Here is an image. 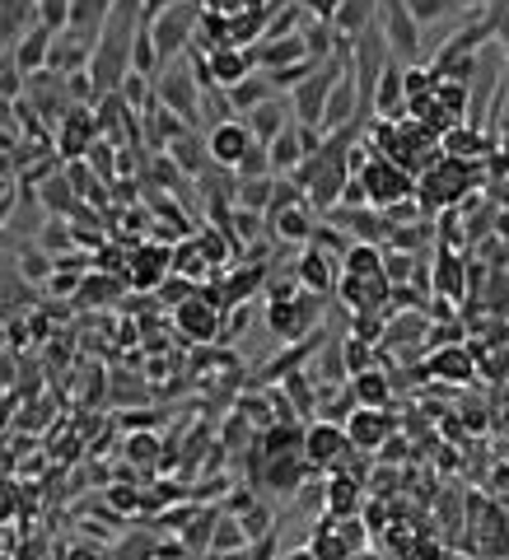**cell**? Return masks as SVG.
<instances>
[{
  "label": "cell",
  "mask_w": 509,
  "mask_h": 560,
  "mask_svg": "<svg viewBox=\"0 0 509 560\" xmlns=\"http://www.w3.org/2000/svg\"><path fill=\"white\" fill-rule=\"evenodd\" d=\"M476 160H458V154H435L421 174H416V206H421L425 215H435V211H449L458 206L462 196L476 187Z\"/></svg>",
  "instance_id": "obj_1"
},
{
  "label": "cell",
  "mask_w": 509,
  "mask_h": 560,
  "mask_svg": "<svg viewBox=\"0 0 509 560\" xmlns=\"http://www.w3.org/2000/svg\"><path fill=\"white\" fill-rule=\"evenodd\" d=\"M150 89H154V99H160L168 113H178L188 127L202 122V85H196V71H192L188 52H178L174 61H164V66L150 75Z\"/></svg>",
  "instance_id": "obj_2"
},
{
  "label": "cell",
  "mask_w": 509,
  "mask_h": 560,
  "mask_svg": "<svg viewBox=\"0 0 509 560\" xmlns=\"http://www.w3.org/2000/svg\"><path fill=\"white\" fill-rule=\"evenodd\" d=\"M322 300L328 294H314V290H281L276 285L271 290V300H267V327H271V336L276 341H300V336H308L318 327V318H322Z\"/></svg>",
  "instance_id": "obj_3"
},
{
  "label": "cell",
  "mask_w": 509,
  "mask_h": 560,
  "mask_svg": "<svg viewBox=\"0 0 509 560\" xmlns=\"http://www.w3.org/2000/svg\"><path fill=\"white\" fill-rule=\"evenodd\" d=\"M356 178L365 187L369 211H389V206H403V201L416 196V174L403 164H393V160H383V154H365Z\"/></svg>",
  "instance_id": "obj_4"
},
{
  "label": "cell",
  "mask_w": 509,
  "mask_h": 560,
  "mask_svg": "<svg viewBox=\"0 0 509 560\" xmlns=\"http://www.w3.org/2000/svg\"><path fill=\"white\" fill-rule=\"evenodd\" d=\"M196 14H202V0H168V5L145 24L160 66H164V61H174L178 52H188V42L196 34Z\"/></svg>",
  "instance_id": "obj_5"
},
{
  "label": "cell",
  "mask_w": 509,
  "mask_h": 560,
  "mask_svg": "<svg viewBox=\"0 0 509 560\" xmlns=\"http://www.w3.org/2000/svg\"><path fill=\"white\" fill-rule=\"evenodd\" d=\"M220 322H225V308H220V294L211 290H192L182 294L174 304V327L196 346H211V341H220Z\"/></svg>",
  "instance_id": "obj_6"
},
{
  "label": "cell",
  "mask_w": 509,
  "mask_h": 560,
  "mask_svg": "<svg viewBox=\"0 0 509 560\" xmlns=\"http://www.w3.org/2000/svg\"><path fill=\"white\" fill-rule=\"evenodd\" d=\"M468 513H472V537L462 542V547L482 551V556H509V513H505V505H491L486 495H468Z\"/></svg>",
  "instance_id": "obj_7"
},
{
  "label": "cell",
  "mask_w": 509,
  "mask_h": 560,
  "mask_svg": "<svg viewBox=\"0 0 509 560\" xmlns=\"http://www.w3.org/2000/svg\"><path fill=\"white\" fill-rule=\"evenodd\" d=\"M300 454L314 472H336L351 454V440H346V430L328 416V420H314V425L300 434Z\"/></svg>",
  "instance_id": "obj_8"
},
{
  "label": "cell",
  "mask_w": 509,
  "mask_h": 560,
  "mask_svg": "<svg viewBox=\"0 0 509 560\" xmlns=\"http://www.w3.org/2000/svg\"><path fill=\"white\" fill-rule=\"evenodd\" d=\"M365 547H369V537L356 513H322V523L308 537V551L314 556H356Z\"/></svg>",
  "instance_id": "obj_9"
},
{
  "label": "cell",
  "mask_w": 509,
  "mask_h": 560,
  "mask_svg": "<svg viewBox=\"0 0 509 560\" xmlns=\"http://www.w3.org/2000/svg\"><path fill=\"white\" fill-rule=\"evenodd\" d=\"M336 294L346 300L351 314H389V276L383 271H342L336 280Z\"/></svg>",
  "instance_id": "obj_10"
},
{
  "label": "cell",
  "mask_w": 509,
  "mask_h": 560,
  "mask_svg": "<svg viewBox=\"0 0 509 560\" xmlns=\"http://www.w3.org/2000/svg\"><path fill=\"white\" fill-rule=\"evenodd\" d=\"M94 136H99V122H94V107L89 103H71L66 113H61L56 122V154L61 160H85V150L94 145Z\"/></svg>",
  "instance_id": "obj_11"
},
{
  "label": "cell",
  "mask_w": 509,
  "mask_h": 560,
  "mask_svg": "<svg viewBox=\"0 0 509 560\" xmlns=\"http://www.w3.org/2000/svg\"><path fill=\"white\" fill-rule=\"evenodd\" d=\"M249 145H253V131L243 117H220L206 136V154H211V164H220V168H234Z\"/></svg>",
  "instance_id": "obj_12"
},
{
  "label": "cell",
  "mask_w": 509,
  "mask_h": 560,
  "mask_svg": "<svg viewBox=\"0 0 509 560\" xmlns=\"http://www.w3.org/2000/svg\"><path fill=\"white\" fill-rule=\"evenodd\" d=\"M346 440L351 448H365V454H374V448L389 444V434H393V416L383 411V407H360V411H351L346 420Z\"/></svg>",
  "instance_id": "obj_13"
},
{
  "label": "cell",
  "mask_w": 509,
  "mask_h": 560,
  "mask_svg": "<svg viewBox=\"0 0 509 560\" xmlns=\"http://www.w3.org/2000/svg\"><path fill=\"white\" fill-rule=\"evenodd\" d=\"M127 280L131 290H160L168 280V247L164 243H141L127 257Z\"/></svg>",
  "instance_id": "obj_14"
},
{
  "label": "cell",
  "mask_w": 509,
  "mask_h": 560,
  "mask_svg": "<svg viewBox=\"0 0 509 560\" xmlns=\"http://www.w3.org/2000/svg\"><path fill=\"white\" fill-rule=\"evenodd\" d=\"M336 253H328V247H318V243H304V253H300V267H295V280L304 290H314V294H332L336 290Z\"/></svg>",
  "instance_id": "obj_15"
},
{
  "label": "cell",
  "mask_w": 509,
  "mask_h": 560,
  "mask_svg": "<svg viewBox=\"0 0 509 560\" xmlns=\"http://www.w3.org/2000/svg\"><path fill=\"white\" fill-rule=\"evenodd\" d=\"M262 220H267V233L276 243H308V233H314V225H318L308 201H290V206L262 215Z\"/></svg>",
  "instance_id": "obj_16"
},
{
  "label": "cell",
  "mask_w": 509,
  "mask_h": 560,
  "mask_svg": "<svg viewBox=\"0 0 509 560\" xmlns=\"http://www.w3.org/2000/svg\"><path fill=\"white\" fill-rule=\"evenodd\" d=\"M202 61H206V75H211L215 89L239 85L243 75L253 71V52H249V47H211V52H202Z\"/></svg>",
  "instance_id": "obj_17"
},
{
  "label": "cell",
  "mask_w": 509,
  "mask_h": 560,
  "mask_svg": "<svg viewBox=\"0 0 509 560\" xmlns=\"http://www.w3.org/2000/svg\"><path fill=\"white\" fill-rule=\"evenodd\" d=\"M346 122H360V117H356V75H351V61H346V71L336 75L328 103H322L318 131H336V127H346Z\"/></svg>",
  "instance_id": "obj_18"
},
{
  "label": "cell",
  "mask_w": 509,
  "mask_h": 560,
  "mask_svg": "<svg viewBox=\"0 0 509 560\" xmlns=\"http://www.w3.org/2000/svg\"><path fill=\"white\" fill-rule=\"evenodd\" d=\"M48 47H52V28L34 20L20 38L10 42V61L20 66V75H34V71L48 66Z\"/></svg>",
  "instance_id": "obj_19"
},
{
  "label": "cell",
  "mask_w": 509,
  "mask_h": 560,
  "mask_svg": "<svg viewBox=\"0 0 509 560\" xmlns=\"http://www.w3.org/2000/svg\"><path fill=\"white\" fill-rule=\"evenodd\" d=\"M374 117H403L407 113V93H403V61L389 56L379 71V85H374V103H369Z\"/></svg>",
  "instance_id": "obj_20"
},
{
  "label": "cell",
  "mask_w": 509,
  "mask_h": 560,
  "mask_svg": "<svg viewBox=\"0 0 509 560\" xmlns=\"http://www.w3.org/2000/svg\"><path fill=\"white\" fill-rule=\"evenodd\" d=\"M262 285H267V267H262V262H249V267L229 271L220 285H215V294H220V308H234V304H249Z\"/></svg>",
  "instance_id": "obj_21"
},
{
  "label": "cell",
  "mask_w": 509,
  "mask_h": 560,
  "mask_svg": "<svg viewBox=\"0 0 509 560\" xmlns=\"http://www.w3.org/2000/svg\"><path fill=\"white\" fill-rule=\"evenodd\" d=\"M304 131H300V122L290 117L281 131H276L271 140H267V160H271V174H295V164L304 160Z\"/></svg>",
  "instance_id": "obj_22"
},
{
  "label": "cell",
  "mask_w": 509,
  "mask_h": 560,
  "mask_svg": "<svg viewBox=\"0 0 509 560\" xmlns=\"http://www.w3.org/2000/svg\"><path fill=\"white\" fill-rule=\"evenodd\" d=\"M430 280H435V290L444 294V300H462V294H468V262H462L458 253H449V243H440Z\"/></svg>",
  "instance_id": "obj_23"
},
{
  "label": "cell",
  "mask_w": 509,
  "mask_h": 560,
  "mask_svg": "<svg viewBox=\"0 0 509 560\" xmlns=\"http://www.w3.org/2000/svg\"><path fill=\"white\" fill-rule=\"evenodd\" d=\"M318 346H322V336H318V332H308V336H300V341H290V351H285V355H276V360L262 365L257 383H276V379H281V373H290V369H304V365L318 355Z\"/></svg>",
  "instance_id": "obj_24"
},
{
  "label": "cell",
  "mask_w": 509,
  "mask_h": 560,
  "mask_svg": "<svg viewBox=\"0 0 509 560\" xmlns=\"http://www.w3.org/2000/svg\"><path fill=\"white\" fill-rule=\"evenodd\" d=\"M389 397H393V387H389V373L383 369H356L351 373V402L356 407H389Z\"/></svg>",
  "instance_id": "obj_25"
},
{
  "label": "cell",
  "mask_w": 509,
  "mask_h": 560,
  "mask_svg": "<svg viewBox=\"0 0 509 560\" xmlns=\"http://www.w3.org/2000/svg\"><path fill=\"white\" fill-rule=\"evenodd\" d=\"M168 160H174L182 174H192V178H202L206 168H211V154H206V140H196L192 131H178L174 140H168Z\"/></svg>",
  "instance_id": "obj_26"
},
{
  "label": "cell",
  "mask_w": 509,
  "mask_h": 560,
  "mask_svg": "<svg viewBox=\"0 0 509 560\" xmlns=\"http://www.w3.org/2000/svg\"><path fill=\"white\" fill-rule=\"evenodd\" d=\"M271 80H267V71H249V75H243V80L239 85H229L225 89V99H229V113H249V107H257L262 99H271Z\"/></svg>",
  "instance_id": "obj_27"
},
{
  "label": "cell",
  "mask_w": 509,
  "mask_h": 560,
  "mask_svg": "<svg viewBox=\"0 0 509 560\" xmlns=\"http://www.w3.org/2000/svg\"><path fill=\"white\" fill-rule=\"evenodd\" d=\"M290 113V107L281 103V99H276V93H271V99H262L257 107H249V113H243V122H249V131H253V140H262V145H267V140L276 136V131H281L285 127V117Z\"/></svg>",
  "instance_id": "obj_28"
},
{
  "label": "cell",
  "mask_w": 509,
  "mask_h": 560,
  "mask_svg": "<svg viewBox=\"0 0 509 560\" xmlns=\"http://www.w3.org/2000/svg\"><path fill=\"white\" fill-rule=\"evenodd\" d=\"M374 14H379V0H336V10H332V28L342 38H356L365 24H374Z\"/></svg>",
  "instance_id": "obj_29"
},
{
  "label": "cell",
  "mask_w": 509,
  "mask_h": 560,
  "mask_svg": "<svg viewBox=\"0 0 509 560\" xmlns=\"http://www.w3.org/2000/svg\"><path fill=\"white\" fill-rule=\"evenodd\" d=\"M107 5H113V0H71L66 28H71V34H80L89 47H94L99 28H103V20H107Z\"/></svg>",
  "instance_id": "obj_30"
},
{
  "label": "cell",
  "mask_w": 509,
  "mask_h": 560,
  "mask_svg": "<svg viewBox=\"0 0 509 560\" xmlns=\"http://www.w3.org/2000/svg\"><path fill=\"white\" fill-rule=\"evenodd\" d=\"M168 271L182 276V280H202L211 271V262L202 253V243H196V233H192V239H182L178 247H168Z\"/></svg>",
  "instance_id": "obj_31"
},
{
  "label": "cell",
  "mask_w": 509,
  "mask_h": 560,
  "mask_svg": "<svg viewBox=\"0 0 509 560\" xmlns=\"http://www.w3.org/2000/svg\"><path fill=\"white\" fill-rule=\"evenodd\" d=\"M38 20V0H0V47H10Z\"/></svg>",
  "instance_id": "obj_32"
},
{
  "label": "cell",
  "mask_w": 509,
  "mask_h": 560,
  "mask_svg": "<svg viewBox=\"0 0 509 560\" xmlns=\"http://www.w3.org/2000/svg\"><path fill=\"white\" fill-rule=\"evenodd\" d=\"M206 551H211V556H225V551H249V533H243V523H239L229 509H220V519H215Z\"/></svg>",
  "instance_id": "obj_33"
},
{
  "label": "cell",
  "mask_w": 509,
  "mask_h": 560,
  "mask_svg": "<svg viewBox=\"0 0 509 560\" xmlns=\"http://www.w3.org/2000/svg\"><path fill=\"white\" fill-rule=\"evenodd\" d=\"M271 14L262 5H249V10H234L229 14V47H253L262 38V28H267Z\"/></svg>",
  "instance_id": "obj_34"
},
{
  "label": "cell",
  "mask_w": 509,
  "mask_h": 560,
  "mask_svg": "<svg viewBox=\"0 0 509 560\" xmlns=\"http://www.w3.org/2000/svg\"><path fill=\"white\" fill-rule=\"evenodd\" d=\"M430 373H440V379H449V383H468L472 379L468 346H440L435 355H430Z\"/></svg>",
  "instance_id": "obj_35"
},
{
  "label": "cell",
  "mask_w": 509,
  "mask_h": 560,
  "mask_svg": "<svg viewBox=\"0 0 509 560\" xmlns=\"http://www.w3.org/2000/svg\"><path fill=\"white\" fill-rule=\"evenodd\" d=\"M322 505H328V513H356L360 509V481L336 472L328 486H322Z\"/></svg>",
  "instance_id": "obj_36"
},
{
  "label": "cell",
  "mask_w": 509,
  "mask_h": 560,
  "mask_svg": "<svg viewBox=\"0 0 509 560\" xmlns=\"http://www.w3.org/2000/svg\"><path fill=\"white\" fill-rule=\"evenodd\" d=\"M122 294V280L113 271H94V276H80V285H75V300L80 304H107Z\"/></svg>",
  "instance_id": "obj_37"
},
{
  "label": "cell",
  "mask_w": 509,
  "mask_h": 560,
  "mask_svg": "<svg viewBox=\"0 0 509 560\" xmlns=\"http://www.w3.org/2000/svg\"><path fill=\"white\" fill-rule=\"evenodd\" d=\"M42 206L56 211V215H75L85 206V196L71 187V178H48L42 182Z\"/></svg>",
  "instance_id": "obj_38"
},
{
  "label": "cell",
  "mask_w": 509,
  "mask_h": 560,
  "mask_svg": "<svg viewBox=\"0 0 509 560\" xmlns=\"http://www.w3.org/2000/svg\"><path fill=\"white\" fill-rule=\"evenodd\" d=\"M281 383H285V397L295 402V411H318V393H314V373L308 369H290V373H281Z\"/></svg>",
  "instance_id": "obj_39"
},
{
  "label": "cell",
  "mask_w": 509,
  "mask_h": 560,
  "mask_svg": "<svg viewBox=\"0 0 509 560\" xmlns=\"http://www.w3.org/2000/svg\"><path fill=\"white\" fill-rule=\"evenodd\" d=\"M234 411H243V420H249V425L267 430L271 420H276V397H271V393H267V397H262V393H243Z\"/></svg>",
  "instance_id": "obj_40"
},
{
  "label": "cell",
  "mask_w": 509,
  "mask_h": 560,
  "mask_svg": "<svg viewBox=\"0 0 509 560\" xmlns=\"http://www.w3.org/2000/svg\"><path fill=\"white\" fill-rule=\"evenodd\" d=\"M234 174H239V178H267V174H271V160H267V145H262V140H253V145L239 154Z\"/></svg>",
  "instance_id": "obj_41"
},
{
  "label": "cell",
  "mask_w": 509,
  "mask_h": 560,
  "mask_svg": "<svg viewBox=\"0 0 509 560\" xmlns=\"http://www.w3.org/2000/svg\"><path fill=\"white\" fill-rule=\"evenodd\" d=\"M407 10H411L416 24H435V20H444V14L458 10V0H407Z\"/></svg>",
  "instance_id": "obj_42"
},
{
  "label": "cell",
  "mask_w": 509,
  "mask_h": 560,
  "mask_svg": "<svg viewBox=\"0 0 509 560\" xmlns=\"http://www.w3.org/2000/svg\"><path fill=\"white\" fill-rule=\"evenodd\" d=\"M71 20V0H38V24H48L52 34H61Z\"/></svg>",
  "instance_id": "obj_43"
},
{
  "label": "cell",
  "mask_w": 509,
  "mask_h": 560,
  "mask_svg": "<svg viewBox=\"0 0 509 560\" xmlns=\"http://www.w3.org/2000/svg\"><path fill=\"white\" fill-rule=\"evenodd\" d=\"M486 20H491V34H496V42L509 47V0H486Z\"/></svg>",
  "instance_id": "obj_44"
},
{
  "label": "cell",
  "mask_w": 509,
  "mask_h": 560,
  "mask_svg": "<svg viewBox=\"0 0 509 560\" xmlns=\"http://www.w3.org/2000/svg\"><path fill=\"white\" fill-rule=\"evenodd\" d=\"M131 458L136 462H150V458H160V440H154V434H131Z\"/></svg>",
  "instance_id": "obj_45"
},
{
  "label": "cell",
  "mask_w": 509,
  "mask_h": 560,
  "mask_svg": "<svg viewBox=\"0 0 509 560\" xmlns=\"http://www.w3.org/2000/svg\"><path fill=\"white\" fill-rule=\"evenodd\" d=\"M0 127H5L10 136L20 131V117H14V99H5V93H0Z\"/></svg>",
  "instance_id": "obj_46"
},
{
  "label": "cell",
  "mask_w": 509,
  "mask_h": 560,
  "mask_svg": "<svg viewBox=\"0 0 509 560\" xmlns=\"http://www.w3.org/2000/svg\"><path fill=\"white\" fill-rule=\"evenodd\" d=\"M42 243H48V247H66L71 243V229H61V220H56L52 229H42Z\"/></svg>",
  "instance_id": "obj_47"
},
{
  "label": "cell",
  "mask_w": 509,
  "mask_h": 560,
  "mask_svg": "<svg viewBox=\"0 0 509 560\" xmlns=\"http://www.w3.org/2000/svg\"><path fill=\"white\" fill-rule=\"evenodd\" d=\"M107 500H113L117 509H136V505H141V495H136V491H107Z\"/></svg>",
  "instance_id": "obj_48"
},
{
  "label": "cell",
  "mask_w": 509,
  "mask_h": 560,
  "mask_svg": "<svg viewBox=\"0 0 509 560\" xmlns=\"http://www.w3.org/2000/svg\"><path fill=\"white\" fill-rule=\"evenodd\" d=\"M491 486L509 495V467H496V472H491Z\"/></svg>",
  "instance_id": "obj_49"
},
{
  "label": "cell",
  "mask_w": 509,
  "mask_h": 560,
  "mask_svg": "<svg viewBox=\"0 0 509 560\" xmlns=\"http://www.w3.org/2000/svg\"><path fill=\"white\" fill-rule=\"evenodd\" d=\"M458 5H462V10H468V5H472V10H486V0H458Z\"/></svg>",
  "instance_id": "obj_50"
},
{
  "label": "cell",
  "mask_w": 509,
  "mask_h": 560,
  "mask_svg": "<svg viewBox=\"0 0 509 560\" xmlns=\"http://www.w3.org/2000/svg\"><path fill=\"white\" fill-rule=\"evenodd\" d=\"M500 80H505V89H509V61H505V66H500Z\"/></svg>",
  "instance_id": "obj_51"
}]
</instances>
